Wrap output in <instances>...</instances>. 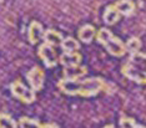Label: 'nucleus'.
I'll return each mask as SVG.
<instances>
[{"mask_svg": "<svg viewBox=\"0 0 146 128\" xmlns=\"http://www.w3.org/2000/svg\"><path fill=\"white\" fill-rule=\"evenodd\" d=\"M58 87L62 93L69 96L92 97L100 93L105 87V82L100 77H90L86 80H65L58 82Z\"/></svg>", "mask_w": 146, "mask_h": 128, "instance_id": "f257e3e1", "label": "nucleus"}, {"mask_svg": "<svg viewBox=\"0 0 146 128\" xmlns=\"http://www.w3.org/2000/svg\"><path fill=\"white\" fill-rule=\"evenodd\" d=\"M95 37H96V41L99 44H101L111 56L122 57L126 54L125 44L121 41V39L115 36L109 29H106V28L99 29Z\"/></svg>", "mask_w": 146, "mask_h": 128, "instance_id": "f03ea898", "label": "nucleus"}, {"mask_svg": "<svg viewBox=\"0 0 146 128\" xmlns=\"http://www.w3.org/2000/svg\"><path fill=\"white\" fill-rule=\"evenodd\" d=\"M10 92L15 98L24 103H33L35 101V91L31 87H28L21 81H14L10 85Z\"/></svg>", "mask_w": 146, "mask_h": 128, "instance_id": "7ed1b4c3", "label": "nucleus"}, {"mask_svg": "<svg viewBox=\"0 0 146 128\" xmlns=\"http://www.w3.org/2000/svg\"><path fill=\"white\" fill-rule=\"evenodd\" d=\"M38 55H39V57H40V60L44 62L45 66L49 68L55 67L56 65L59 64V57H58V55H56L55 49L52 47L51 45L46 44V42H42L41 45H39Z\"/></svg>", "mask_w": 146, "mask_h": 128, "instance_id": "20e7f679", "label": "nucleus"}, {"mask_svg": "<svg viewBox=\"0 0 146 128\" xmlns=\"http://www.w3.org/2000/svg\"><path fill=\"white\" fill-rule=\"evenodd\" d=\"M26 81L35 92L40 91L45 83V74L40 66H34L26 72Z\"/></svg>", "mask_w": 146, "mask_h": 128, "instance_id": "39448f33", "label": "nucleus"}, {"mask_svg": "<svg viewBox=\"0 0 146 128\" xmlns=\"http://www.w3.org/2000/svg\"><path fill=\"white\" fill-rule=\"evenodd\" d=\"M121 72L125 77H127L129 80L136 82V83L145 85L146 83V71L140 70V68L132 66L129 62H125L121 67Z\"/></svg>", "mask_w": 146, "mask_h": 128, "instance_id": "423d86ee", "label": "nucleus"}, {"mask_svg": "<svg viewBox=\"0 0 146 128\" xmlns=\"http://www.w3.org/2000/svg\"><path fill=\"white\" fill-rule=\"evenodd\" d=\"M44 28L39 21H31V24L28 28V39L29 42L33 45L38 44L40 40H42L44 37Z\"/></svg>", "mask_w": 146, "mask_h": 128, "instance_id": "0eeeda50", "label": "nucleus"}, {"mask_svg": "<svg viewBox=\"0 0 146 128\" xmlns=\"http://www.w3.org/2000/svg\"><path fill=\"white\" fill-rule=\"evenodd\" d=\"M82 56L81 54H79L78 51L74 52H62L59 57V62L64 67H72V66H78L81 64Z\"/></svg>", "mask_w": 146, "mask_h": 128, "instance_id": "6e6552de", "label": "nucleus"}, {"mask_svg": "<svg viewBox=\"0 0 146 128\" xmlns=\"http://www.w3.org/2000/svg\"><path fill=\"white\" fill-rule=\"evenodd\" d=\"M88 74V68L82 65H78V66L72 67H64L62 70V75H64L65 80H80Z\"/></svg>", "mask_w": 146, "mask_h": 128, "instance_id": "1a4fd4ad", "label": "nucleus"}, {"mask_svg": "<svg viewBox=\"0 0 146 128\" xmlns=\"http://www.w3.org/2000/svg\"><path fill=\"white\" fill-rule=\"evenodd\" d=\"M96 36V29L90 24L82 25L80 29L78 30V37L79 40L84 44H90L94 40V37Z\"/></svg>", "mask_w": 146, "mask_h": 128, "instance_id": "9d476101", "label": "nucleus"}, {"mask_svg": "<svg viewBox=\"0 0 146 128\" xmlns=\"http://www.w3.org/2000/svg\"><path fill=\"white\" fill-rule=\"evenodd\" d=\"M42 40H44V42H46V44L51 45L52 47L54 46H60L62 40H64V36L61 35V32H59L56 30H52V29H49V30H45Z\"/></svg>", "mask_w": 146, "mask_h": 128, "instance_id": "9b49d317", "label": "nucleus"}, {"mask_svg": "<svg viewBox=\"0 0 146 128\" xmlns=\"http://www.w3.org/2000/svg\"><path fill=\"white\" fill-rule=\"evenodd\" d=\"M120 16H121L120 12L116 10V8L114 6V4H112V5H109L108 8L105 9L102 20H104L106 25H114L120 20Z\"/></svg>", "mask_w": 146, "mask_h": 128, "instance_id": "f8f14e48", "label": "nucleus"}, {"mask_svg": "<svg viewBox=\"0 0 146 128\" xmlns=\"http://www.w3.org/2000/svg\"><path fill=\"white\" fill-rule=\"evenodd\" d=\"M116 10L120 12V15L130 16L135 11V5L131 0H117L114 4Z\"/></svg>", "mask_w": 146, "mask_h": 128, "instance_id": "ddd939ff", "label": "nucleus"}, {"mask_svg": "<svg viewBox=\"0 0 146 128\" xmlns=\"http://www.w3.org/2000/svg\"><path fill=\"white\" fill-rule=\"evenodd\" d=\"M129 64H131L132 66L140 68V70L146 71V54L142 52H136V54H131L129 60L126 61Z\"/></svg>", "mask_w": 146, "mask_h": 128, "instance_id": "4468645a", "label": "nucleus"}, {"mask_svg": "<svg viewBox=\"0 0 146 128\" xmlns=\"http://www.w3.org/2000/svg\"><path fill=\"white\" fill-rule=\"evenodd\" d=\"M60 47L62 49L64 52H74L80 49V44H79V41L76 40V39L68 36V37H64Z\"/></svg>", "mask_w": 146, "mask_h": 128, "instance_id": "2eb2a0df", "label": "nucleus"}, {"mask_svg": "<svg viewBox=\"0 0 146 128\" xmlns=\"http://www.w3.org/2000/svg\"><path fill=\"white\" fill-rule=\"evenodd\" d=\"M125 47H126V51L129 54H136V52H140V49H141V41L139 37H130L125 44Z\"/></svg>", "mask_w": 146, "mask_h": 128, "instance_id": "dca6fc26", "label": "nucleus"}, {"mask_svg": "<svg viewBox=\"0 0 146 128\" xmlns=\"http://www.w3.org/2000/svg\"><path fill=\"white\" fill-rule=\"evenodd\" d=\"M19 124L8 113H0V128H18Z\"/></svg>", "mask_w": 146, "mask_h": 128, "instance_id": "f3484780", "label": "nucleus"}, {"mask_svg": "<svg viewBox=\"0 0 146 128\" xmlns=\"http://www.w3.org/2000/svg\"><path fill=\"white\" fill-rule=\"evenodd\" d=\"M19 127L20 128H41V123L36 119H33V118L29 117H21L19 119Z\"/></svg>", "mask_w": 146, "mask_h": 128, "instance_id": "a211bd4d", "label": "nucleus"}, {"mask_svg": "<svg viewBox=\"0 0 146 128\" xmlns=\"http://www.w3.org/2000/svg\"><path fill=\"white\" fill-rule=\"evenodd\" d=\"M119 124H120V128H135V126L137 123L131 117H121Z\"/></svg>", "mask_w": 146, "mask_h": 128, "instance_id": "6ab92c4d", "label": "nucleus"}, {"mask_svg": "<svg viewBox=\"0 0 146 128\" xmlns=\"http://www.w3.org/2000/svg\"><path fill=\"white\" fill-rule=\"evenodd\" d=\"M41 128H59L55 123H44L41 124Z\"/></svg>", "mask_w": 146, "mask_h": 128, "instance_id": "aec40b11", "label": "nucleus"}, {"mask_svg": "<svg viewBox=\"0 0 146 128\" xmlns=\"http://www.w3.org/2000/svg\"><path fill=\"white\" fill-rule=\"evenodd\" d=\"M135 128H146V127L141 126V124H136V126H135Z\"/></svg>", "mask_w": 146, "mask_h": 128, "instance_id": "412c9836", "label": "nucleus"}, {"mask_svg": "<svg viewBox=\"0 0 146 128\" xmlns=\"http://www.w3.org/2000/svg\"><path fill=\"white\" fill-rule=\"evenodd\" d=\"M104 128H115V127L112 126V124H108V126H105Z\"/></svg>", "mask_w": 146, "mask_h": 128, "instance_id": "4be33fe9", "label": "nucleus"}]
</instances>
